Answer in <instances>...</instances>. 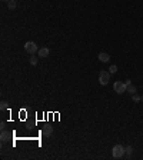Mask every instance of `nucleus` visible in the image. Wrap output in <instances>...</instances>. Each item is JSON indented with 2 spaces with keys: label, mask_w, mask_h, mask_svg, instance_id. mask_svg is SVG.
I'll list each match as a JSON object with an SVG mask.
<instances>
[{
  "label": "nucleus",
  "mask_w": 143,
  "mask_h": 160,
  "mask_svg": "<svg viewBox=\"0 0 143 160\" xmlns=\"http://www.w3.org/2000/svg\"><path fill=\"white\" fill-rule=\"evenodd\" d=\"M6 109H7V103L2 102V103H0V110H6Z\"/></svg>",
  "instance_id": "nucleus-15"
},
{
  "label": "nucleus",
  "mask_w": 143,
  "mask_h": 160,
  "mask_svg": "<svg viewBox=\"0 0 143 160\" xmlns=\"http://www.w3.org/2000/svg\"><path fill=\"white\" fill-rule=\"evenodd\" d=\"M142 102H143V96H142Z\"/></svg>",
  "instance_id": "nucleus-19"
},
{
  "label": "nucleus",
  "mask_w": 143,
  "mask_h": 160,
  "mask_svg": "<svg viewBox=\"0 0 143 160\" xmlns=\"http://www.w3.org/2000/svg\"><path fill=\"white\" fill-rule=\"evenodd\" d=\"M113 90H114L117 94H122V93L126 92V84H124L123 82H114V84H113Z\"/></svg>",
  "instance_id": "nucleus-4"
},
{
  "label": "nucleus",
  "mask_w": 143,
  "mask_h": 160,
  "mask_svg": "<svg viewBox=\"0 0 143 160\" xmlns=\"http://www.w3.org/2000/svg\"><path fill=\"white\" fill-rule=\"evenodd\" d=\"M3 2H10V0H3Z\"/></svg>",
  "instance_id": "nucleus-18"
},
{
  "label": "nucleus",
  "mask_w": 143,
  "mask_h": 160,
  "mask_svg": "<svg viewBox=\"0 0 143 160\" xmlns=\"http://www.w3.org/2000/svg\"><path fill=\"white\" fill-rule=\"evenodd\" d=\"M112 156H113L114 159L123 157V156H124V147L120 146V144H116V146L112 149Z\"/></svg>",
  "instance_id": "nucleus-1"
},
{
  "label": "nucleus",
  "mask_w": 143,
  "mask_h": 160,
  "mask_svg": "<svg viewBox=\"0 0 143 160\" xmlns=\"http://www.w3.org/2000/svg\"><path fill=\"white\" fill-rule=\"evenodd\" d=\"M30 64H33V66L37 64V57H35L33 54H32V57H30Z\"/></svg>",
  "instance_id": "nucleus-14"
},
{
  "label": "nucleus",
  "mask_w": 143,
  "mask_h": 160,
  "mask_svg": "<svg viewBox=\"0 0 143 160\" xmlns=\"http://www.w3.org/2000/svg\"><path fill=\"white\" fill-rule=\"evenodd\" d=\"M9 139H10V133H9L7 130H2V134H0V140H2L3 143H6V141H9Z\"/></svg>",
  "instance_id": "nucleus-7"
},
{
  "label": "nucleus",
  "mask_w": 143,
  "mask_h": 160,
  "mask_svg": "<svg viewBox=\"0 0 143 160\" xmlns=\"http://www.w3.org/2000/svg\"><path fill=\"white\" fill-rule=\"evenodd\" d=\"M25 50H26L29 54H35V53L39 52V49H37V46H36L35 42H27V43H25Z\"/></svg>",
  "instance_id": "nucleus-3"
},
{
  "label": "nucleus",
  "mask_w": 143,
  "mask_h": 160,
  "mask_svg": "<svg viewBox=\"0 0 143 160\" xmlns=\"http://www.w3.org/2000/svg\"><path fill=\"white\" fill-rule=\"evenodd\" d=\"M7 6H9L10 10H15L16 9V2H15V0H10V2H7Z\"/></svg>",
  "instance_id": "nucleus-11"
},
{
  "label": "nucleus",
  "mask_w": 143,
  "mask_h": 160,
  "mask_svg": "<svg viewBox=\"0 0 143 160\" xmlns=\"http://www.w3.org/2000/svg\"><path fill=\"white\" fill-rule=\"evenodd\" d=\"M116 72H117V66L112 64V66L109 67V73H110V74H113V73H116Z\"/></svg>",
  "instance_id": "nucleus-12"
},
{
  "label": "nucleus",
  "mask_w": 143,
  "mask_h": 160,
  "mask_svg": "<svg viewBox=\"0 0 143 160\" xmlns=\"http://www.w3.org/2000/svg\"><path fill=\"white\" fill-rule=\"evenodd\" d=\"M0 129H2V130H6V123H5V121L0 123Z\"/></svg>",
  "instance_id": "nucleus-16"
},
{
  "label": "nucleus",
  "mask_w": 143,
  "mask_h": 160,
  "mask_svg": "<svg viewBox=\"0 0 143 160\" xmlns=\"http://www.w3.org/2000/svg\"><path fill=\"white\" fill-rule=\"evenodd\" d=\"M99 60L103 62V63H106V62L110 60V56H109L107 53H99Z\"/></svg>",
  "instance_id": "nucleus-8"
},
{
  "label": "nucleus",
  "mask_w": 143,
  "mask_h": 160,
  "mask_svg": "<svg viewBox=\"0 0 143 160\" xmlns=\"http://www.w3.org/2000/svg\"><path fill=\"white\" fill-rule=\"evenodd\" d=\"M42 133H43V136H50L53 133V127L50 124H45L43 129H42Z\"/></svg>",
  "instance_id": "nucleus-5"
},
{
  "label": "nucleus",
  "mask_w": 143,
  "mask_h": 160,
  "mask_svg": "<svg viewBox=\"0 0 143 160\" xmlns=\"http://www.w3.org/2000/svg\"><path fill=\"white\" fill-rule=\"evenodd\" d=\"M99 82H100V84H103V86L109 84V82H110V73L106 72V70H102V72L99 73Z\"/></svg>",
  "instance_id": "nucleus-2"
},
{
  "label": "nucleus",
  "mask_w": 143,
  "mask_h": 160,
  "mask_svg": "<svg viewBox=\"0 0 143 160\" xmlns=\"http://www.w3.org/2000/svg\"><path fill=\"white\" fill-rule=\"evenodd\" d=\"M132 151H133V149H132L130 146L124 147V156H126L127 159H130V157H132Z\"/></svg>",
  "instance_id": "nucleus-9"
},
{
  "label": "nucleus",
  "mask_w": 143,
  "mask_h": 160,
  "mask_svg": "<svg viewBox=\"0 0 143 160\" xmlns=\"http://www.w3.org/2000/svg\"><path fill=\"white\" fill-rule=\"evenodd\" d=\"M132 99H133V102H140L142 100V96H139L137 93H134V94H132Z\"/></svg>",
  "instance_id": "nucleus-13"
},
{
  "label": "nucleus",
  "mask_w": 143,
  "mask_h": 160,
  "mask_svg": "<svg viewBox=\"0 0 143 160\" xmlns=\"http://www.w3.org/2000/svg\"><path fill=\"white\" fill-rule=\"evenodd\" d=\"M49 53H50V50L47 49V47H42L39 52H37V54H39V57H42V59H45V57H47L49 56Z\"/></svg>",
  "instance_id": "nucleus-6"
},
{
  "label": "nucleus",
  "mask_w": 143,
  "mask_h": 160,
  "mask_svg": "<svg viewBox=\"0 0 143 160\" xmlns=\"http://www.w3.org/2000/svg\"><path fill=\"white\" fill-rule=\"evenodd\" d=\"M130 83H132V82H130V80H129V79H127V80H124V84H126V87H127V86H129V84H130Z\"/></svg>",
  "instance_id": "nucleus-17"
},
{
  "label": "nucleus",
  "mask_w": 143,
  "mask_h": 160,
  "mask_svg": "<svg viewBox=\"0 0 143 160\" xmlns=\"http://www.w3.org/2000/svg\"><path fill=\"white\" fill-rule=\"evenodd\" d=\"M126 92H127V93H130V94H134V93H136V87L130 83V84L126 87Z\"/></svg>",
  "instance_id": "nucleus-10"
}]
</instances>
